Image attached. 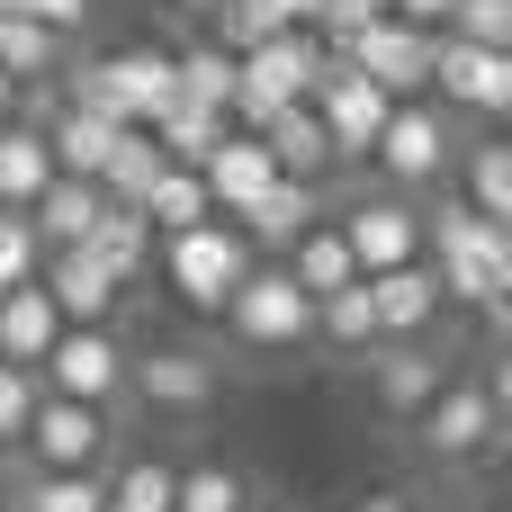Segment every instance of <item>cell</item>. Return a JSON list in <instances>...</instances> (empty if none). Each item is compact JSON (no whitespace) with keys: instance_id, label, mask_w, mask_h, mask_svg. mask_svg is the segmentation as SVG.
Segmentation results:
<instances>
[{"instance_id":"cell-1","label":"cell","mask_w":512,"mask_h":512,"mask_svg":"<svg viewBox=\"0 0 512 512\" xmlns=\"http://www.w3.org/2000/svg\"><path fill=\"white\" fill-rule=\"evenodd\" d=\"M423 261L441 279V306H486V333L512 324V225H486L468 198H441L423 216Z\"/></svg>"},{"instance_id":"cell-2","label":"cell","mask_w":512,"mask_h":512,"mask_svg":"<svg viewBox=\"0 0 512 512\" xmlns=\"http://www.w3.org/2000/svg\"><path fill=\"white\" fill-rule=\"evenodd\" d=\"M324 36L315 27H279L270 45H252V54H234V108H225V126H243V135H261L279 108H297L306 90H315V72H324Z\"/></svg>"},{"instance_id":"cell-3","label":"cell","mask_w":512,"mask_h":512,"mask_svg":"<svg viewBox=\"0 0 512 512\" xmlns=\"http://www.w3.org/2000/svg\"><path fill=\"white\" fill-rule=\"evenodd\" d=\"M153 261H162V279H171V297L189 306V315H225V297L243 288V270L261 261L225 216H207V225H189V234H153Z\"/></svg>"},{"instance_id":"cell-4","label":"cell","mask_w":512,"mask_h":512,"mask_svg":"<svg viewBox=\"0 0 512 512\" xmlns=\"http://www.w3.org/2000/svg\"><path fill=\"white\" fill-rule=\"evenodd\" d=\"M225 324H234L243 351H297V342H315V297L279 261H252L243 288L225 297Z\"/></svg>"},{"instance_id":"cell-5","label":"cell","mask_w":512,"mask_h":512,"mask_svg":"<svg viewBox=\"0 0 512 512\" xmlns=\"http://www.w3.org/2000/svg\"><path fill=\"white\" fill-rule=\"evenodd\" d=\"M432 36H441V27H414V18H396V9H378V18H360L351 36H333V54H342L351 72H369L387 99H423V81H432Z\"/></svg>"},{"instance_id":"cell-6","label":"cell","mask_w":512,"mask_h":512,"mask_svg":"<svg viewBox=\"0 0 512 512\" xmlns=\"http://www.w3.org/2000/svg\"><path fill=\"white\" fill-rule=\"evenodd\" d=\"M36 387L108 414V405L126 396V342H117L108 324H63V333H54V351L36 360Z\"/></svg>"},{"instance_id":"cell-7","label":"cell","mask_w":512,"mask_h":512,"mask_svg":"<svg viewBox=\"0 0 512 512\" xmlns=\"http://www.w3.org/2000/svg\"><path fill=\"white\" fill-rule=\"evenodd\" d=\"M18 450H27V468H45V477H90V468H99L117 441H108V414H99V405L36 396V414H27Z\"/></svg>"},{"instance_id":"cell-8","label":"cell","mask_w":512,"mask_h":512,"mask_svg":"<svg viewBox=\"0 0 512 512\" xmlns=\"http://www.w3.org/2000/svg\"><path fill=\"white\" fill-rule=\"evenodd\" d=\"M306 108L324 117V135H333V162H369V144H378V126H387V108H396V99H387L369 72H351L342 54H324V72H315Z\"/></svg>"},{"instance_id":"cell-9","label":"cell","mask_w":512,"mask_h":512,"mask_svg":"<svg viewBox=\"0 0 512 512\" xmlns=\"http://www.w3.org/2000/svg\"><path fill=\"white\" fill-rule=\"evenodd\" d=\"M504 441V387L486 378H441V396L423 405V450L432 459H486Z\"/></svg>"},{"instance_id":"cell-10","label":"cell","mask_w":512,"mask_h":512,"mask_svg":"<svg viewBox=\"0 0 512 512\" xmlns=\"http://www.w3.org/2000/svg\"><path fill=\"white\" fill-rule=\"evenodd\" d=\"M369 162H378L396 189H432V180L450 171V117H441L432 99H396L387 126H378V144H369Z\"/></svg>"},{"instance_id":"cell-11","label":"cell","mask_w":512,"mask_h":512,"mask_svg":"<svg viewBox=\"0 0 512 512\" xmlns=\"http://www.w3.org/2000/svg\"><path fill=\"white\" fill-rule=\"evenodd\" d=\"M423 90H441V99L468 108V117H512V54L432 36V81H423Z\"/></svg>"},{"instance_id":"cell-12","label":"cell","mask_w":512,"mask_h":512,"mask_svg":"<svg viewBox=\"0 0 512 512\" xmlns=\"http://www.w3.org/2000/svg\"><path fill=\"white\" fill-rule=\"evenodd\" d=\"M342 243H351V261H360V279L405 270V261H423V207L396 198V189H378V198H360V207L342 216Z\"/></svg>"},{"instance_id":"cell-13","label":"cell","mask_w":512,"mask_h":512,"mask_svg":"<svg viewBox=\"0 0 512 512\" xmlns=\"http://www.w3.org/2000/svg\"><path fill=\"white\" fill-rule=\"evenodd\" d=\"M126 396H135V405H153V414H198V405L216 396V360H198V351L162 342V351L126 360Z\"/></svg>"},{"instance_id":"cell-14","label":"cell","mask_w":512,"mask_h":512,"mask_svg":"<svg viewBox=\"0 0 512 512\" xmlns=\"http://www.w3.org/2000/svg\"><path fill=\"white\" fill-rule=\"evenodd\" d=\"M198 180H207V198H216V216L234 225L270 180H279V162L261 153V135H243V126H225L216 144H207V162H198Z\"/></svg>"},{"instance_id":"cell-15","label":"cell","mask_w":512,"mask_h":512,"mask_svg":"<svg viewBox=\"0 0 512 512\" xmlns=\"http://www.w3.org/2000/svg\"><path fill=\"white\" fill-rule=\"evenodd\" d=\"M36 288L54 297V315H63V324H108V315H117V297H126V288H117L81 243L45 252V261H36Z\"/></svg>"},{"instance_id":"cell-16","label":"cell","mask_w":512,"mask_h":512,"mask_svg":"<svg viewBox=\"0 0 512 512\" xmlns=\"http://www.w3.org/2000/svg\"><path fill=\"white\" fill-rule=\"evenodd\" d=\"M369 315H378V342H423L432 315H441V279H432V261L378 270V279H369Z\"/></svg>"},{"instance_id":"cell-17","label":"cell","mask_w":512,"mask_h":512,"mask_svg":"<svg viewBox=\"0 0 512 512\" xmlns=\"http://www.w3.org/2000/svg\"><path fill=\"white\" fill-rule=\"evenodd\" d=\"M306 225H324V189H315V180H270V189L234 216V234H243L252 252H288Z\"/></svg>"},{"instance_id":"cell-18","label":"cell","mask_w":512,"mask_h":512,"mask_svg":"<svg viewBox=\"0 0 512 512\" xmlns=\"http://www.w3.org/2000/svg\"><path fill=\"white\" fill-rule=\"evenodd\" d=\"M36 126H45V153H54V171H72V180H99V162H108V144H117V117H99V108H81V99H54Z\"/></svg>"},{"instance_id":"cell-19","label":"cell","mask_w":512,"mask_h":512,"mask_svg":"<svg viewBox=\"0 0 512 512\" xmlns=\"http://www.w3.org/2000/svg\"><path fill=\"white\" fill-rule=\"evenodd\" d=\"M54 333H63V315H54V297H45L36 279L0 288V360H9V369H36V360L54 351Z\"/></svg>"},{"instance_id":"cell-20","label":"cell","mask_w":512,"mask_h":512,"mask_svg":"<svg viewBox=\"0 0 512 512\" xmlns=\"http://www.w3.org/2000/svg\"><path fill=\"white\" fill-rule=\"evenodd\" d=\"M261 153L279 162V180H324V171H333V135H324V117H315L306 99L261 126Z\"/></svg>"},{"instance_id":"cell-21","label":"cell","mask_w":512,"mask_h":512,"mask_svg":"<svg viewBox=\"0 0 512 512\" xmlns=\"http://www.w3.org/2000/svg\"><path fill=\"white\" fill-rule=\"evenodd\" d=\"M99 180H72V171H54L45 189H36V207H27V225H36V243L45 252H63V243H81L90 225H99Z\"/></svg>"},{"instance_id":"cell-22","label":"cell","mask_w":512,"mask_h":512,"mask_svg":"<svg viewBox=\"0 0 512 512\" xmlns=\"http://www.w3.org/2000/svg\"><path fill=\"white\" fill-rule=\"evenodd\" d=\"M135 216H144L153 234H189V225H207V216H216V198H207L198 162H162V171H153V189L135 198Z\"/></svg>"},{"instance_id":"cell-23","label":"cell","mask_w":512,"mask_h":512,"mask_svg":"<svg viewBox=\"0 0 512 512\" xmlns=\"http://www.w3.org/2000/svg\"><path fill=\"white\" fill-rule=\"evenodd\" d=\"M81 252H90V261L126 288V279H144V261H153V225H144L126 198H108V207H99V225L81 234Z\"/></svg>"},{"instance_id":"cell-24","label":"cell","mask_w":512,"mask_h":512,"mask_svg":"<svg viewBox=\"0 0 512 512\" xmlns=\"http://www.w3.org/2000/svg\"><path fill=\"white\" fill-rule=\"evenodd\" d=\"M306 297H333V288H351L360 279V261H351V243H342V225H306L297 243H288V261H279Z\"/></svg>"},{"instance_id":"cell-25","label":"cell","mask_w":512,"mask_h":512,"mask_svg":"<svg viewBox=\"0 0 512 512\" xmlns=\"http://www.w3.org/2000/svg\"><path fill=\"white\" fill-rule=\"evenodd\" d=\"M378 351H387V360H378V405H387V414H423L450 369H441L423 342H378Z\"/></svg>"},{"instance_id":"cell-26","label":"cell","mask_w":512,"mask_h":512,"mask_svg":"<svg viewBox=\"0 0 512 512\" xmlns=\"http://www.w3.org/2000/svg\"><path fill=\"white\" fill-rule=\"evenodd\" d=\"M45 180H54L45 126H36V117H9V126H0V207H36Z\"/></svg>"},{"instance_id":"cell-27","label":"cell","mask_w":512,"mask_h":512,"mask_svg":"<svg viewBox=\"0 0 512 512\" xmlns=\"http://www.w3.org/2000/svg\"><path fill=\"white\" fill-rule=\"evenodd\" d=\"M0 72H9L18 90L54 81V72H63V36H54L45 18H18V9H0Z\"/></svg>"},{"instance_id":"cell-28","label":"cell","mask_w":512,"mask_h":512,"mask_svg":"<svg viewBox=\"0 0 512 512\" xmlns=\"http://www.w3.org/2000/svg\"><path fill=\"white\" fill-rule=\"evenodd\" d=\"M144 135L162 144V162H207V144L225 135V108H198V99H180V90H171V99H162V117H153Z\"/></svg>"},{"instance_id":"cell-29","label":"cell","mask_w":512,"mask_h":512,"mask_svg":"<svg viewBox=\"0 0 512 512\" xmlns=\"http://www.w3.org/2000/svg\"><path fill=\"white\" fill-rule=\"evenodd\" d=\"M153 171H162V144L144 135V126H117V144H108V162H99V198H144L153 189Z\"/></svg>"},{"instance_id":"cell-30","label":"cell","mask_w":512,"mask_h":512,"mask_svg":"<svg viewBox=\"0 0 512 512\" xmlns=\"http://www.w3.org/2000/svg\"><path fill=\"white\" fill-rule=\"evenodd\" d=\"M171 90L198 99V108H234V54H225L216 36L189 45V54H171Z\"/></svg>"},{"instance_id":"cell-31","label":"cell","mask_w":512,"mask_h":512,"mask_svg":"<svg viewBox=\"0 0 512 512\" xmlns=\"http://www.w3.org/2000/svg\"><path fill=\"white\" fill-rule=\"evenodd\" d=\"M315 333H324L333 351H378V315H369V279H351V288L315 297Z\"/></svg>"},{"instance_id":"cell-32","label":"cell","mask_w":512,"mask_h":512,"mask_svg":"<svg viewBox=\"0 0 512 512\" xmlns=\"http://www.w3.org/2000/svg\"><path fill=\"white\" fill-rule=\"evenodd\" d=\"M486 225H512V144L504 135H486L477 153H468V189H459Z\"/></svg>"},{"instance_id":"cell-33","label":"cell","mask_w":512,"mask_h":512,"mask_svg":"<svg viewBox=\"0 0 512 512\" xmlns=\"http://www.w3.org/2000/svg\"><path fill=\"white\" fill-rule=\"evenodd\" d=\"M99 504H108V477H99V468H90V477H45V468H27V486L0 512H99Z\"/></svg>"},{"instance_id":"cell-34","label":"cell","mask_w":512,"mask_h":512,"mask_svg":"<svg viewBox=\"0 0 512 512\" xmlns=\"http://www.w3.org/2000/svg\"><path fill=\"white\" fill-rule=\"evenodd\" d=\"M171 486H180L171 459H126V468L108 477V504L99 512H171Z\"/></svg>"},{"instance_id":"cell-35","label":"cell","mask_w":512,"mask_h":512,"mask_svg":"<svg viewBox=\"0 0 512 512\" xmlns=\"http://www.w3.org/2000/svg\"><path fill=\"white\" fill-rule=\"evenodd\" d=\"M243 504H252V486L234 468H180V486H171V512H243Z\"/></svg>"},{"instance_id":"cell-36","label":"cell","mask_w":512,"mask_h":512,"mask_svg":"<svg viewBox=\"0 0 512 512\" xmlns=\"http://www.w3.org/2000/svg\"><path fill=\"white\" fill-rule=\"evenodd\" d=\"M207 18H216V45H225V54H252V45H270V36L288 27L270 0H216Z\"/></svg>"},{"instance_id":"cell-37","label":"cell","mask_w":512,"mask_h":512,"mask_svg":"<svg viewBox=\"0 0 512 512\" xmlns=\"http://www.w3.org/2000/svg\"><path fill=\"white\" fill-rule=\"evenodd\" d=\"M441 36H459V45H495V54H512V0H450Z\"/></svg>"},{"instance_id":"cell-38","label":"cell","mask_w":512,"mask_h":512,"mask_svg":"<svg viewBox=\"0 0 512 512\" xmlns=\"http://www.w3.org/2000/svg\"><path fill=\"white\" fill-rule=\"evenodd\" d=\"M36 261H45V243H36V225H27V207H0V288H18V279H36Z\"/></svg>"},{"instance_id":"cell-39","label":"cell","mask_w":512,"mask_h":512,"mask_svg":"<svg viewBox=\"0 0 512 512\" xmlns=\"http://www.w3.org/2000/svg\"><path fill=\"white\" fill-rule=\"evenodd\" d=\"M36 369H9L0 360V450H18V432H27V414H36Z\"/></svg>"},{"instance_id":"cell-40","label":"cell","mask_w":512,"mask_h":512,"mask_svg":"<svg viewBox=\"0 0 512 512\" xmlns=\"http://www.w3.org/2000/svg\"><path fill=\"white\" fill-rule=\"evenodd\" d=\"M90 9H99V0H27V18H45L54 36H81V27H90Z\"/></svg>"},{"instance_id":"cell-41","label":"cell","mask_w":512,"mask_h":512,"mask_svg":"<svg viewBox=\"0 0 512 512\" xmlns=\"http://www.w3.org/2000/svg\"><path fill=\"white\" fill-rule=\"evenodd\" d=\"M378 9H387V0H324V18H315V36L333 45V36H351L360 18H378Z\"/></svg>"},{"instance_id":"cell-42","label":"cell","mask_w":512,"mask_h":512,"mask_svg":"<svg viewBox=\"0 0 512 512\" xmlns=\"http://www.w3.org/2000/svg\"><path fill=\"white\" fill-rule=\"evenodd\" d=\"M387 9H396V18H414V27H441V18H450V0H387Z\"/></svg>"},{"instance_id":"cell-43","label":"cell","mask_w":512,"mask_h":512,"mask_svg":"<svg viewBox=\"0 0 512 512\" xmlns=\"http://www.w3.org/2000/svg\"><path fill=\"white\" fill-rule=\"evenodd\" d=\"M270 9H279L288 27H315V18H324V0H270Z\"/></svg>"},{"instance_id":"cell-44","label":"cell","mask_w":512,"mask_h":512,"mask_svg":"<svg viewBox=\"0 0 512 512\" xmlns=\"http://www.w3.org/2000/svg\"><path fill=\"white\" fill-rule=\"evenodd\" d=\"M9 117H27V90H18V81L0 72V126H9Z\"/></svg>"},{"instance_id":"cell-45","label":"cell","mask_w":512,"mask_h":512,"mask_svg":"<svg viewBox=\"0 0 512 512\" xmlns=\"http://www.w3.org/2000/svg\"><path fill=\"white\" fill-rule=\"evenodd\" d=\"M360 512H405V495H396V486H378V495H369Z\"/></svg>"},{"instance_id":"cell-46","label":"cell","mask_w":512,"mask_h":512,"mask_svg":"<svg viewBox=\"0 0 512 512\" xmlns=\"http://www.w3.org/2000/svg\"><path fill=\"white\" fill-rule=\"evenodd\" d=\"M180 9H198V18H207V9H216V0H180Z\"/></svg>"},{"instance_id":"cell-47","label":"cell","mask_w":512,"mask_h":512,"mask_svg":"<svg viewBox=\"0 0 512 512\" xmlns=\"http://www.w3.org/2000/svg\"><path fill=\"white\" fill-rule=\"evenodd\" d=\"M0 9H18V18H27V0H0Z\"/></svg>"},{"instance_id":"cell-48","label":"cell","mask_w":512,"mask_h":512,"mask_svg":"<svg viewBox=\"0 0 512 512\" xmlns=\"http://www.w3.org/2000/svg\"><path fill=\"white\" fill-rule=\"evenodd\" d=\"M243 512H261V504H243Z\"/></svg>"},{"instance_id":"cell-49","label":"cell","mask_w":512,"mask_h":512,"mask_svg":"<svg viewBox=\"0 0 512 512\" xmlns=\"http://www.w3.org/2000/svg\"><path fill=\"white\" fill-rule=\"evenodd\" d=\"M405 512H414V504H405Z\"/></svg>"}]
</instances>
